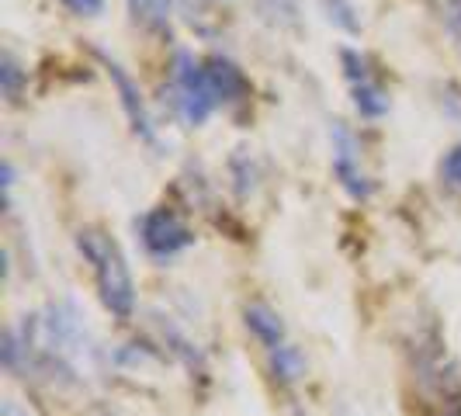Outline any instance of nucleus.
I'll use <instances>...</instances> for the list:
<instances>
[{
	"label": "nucleus",
	"mask_w": 461,
	"mask_h": 416,
	"mask_svg": "<svg viewBox=\"0 0 461 416\" xmlns=\"http://www.w3.org/2000/svg\"><path fill=\"white\" fill-rule=\"evenodd\" d=\"M77 247H80V254L91 260L94 281H97L104 309L115 320H129L136 312V281H132V271L125 264L122 247L101 230H80L77 232Z\"/></svg>",
	"instance_id": "nucleus-1"
},
{
	"label": "nucleus",
	"mask_w": 461,
	"mask_h": 416,
	"mask_svg": "<svg viewBox=\"0 0 461 416\" xmlns=\"http://www.w3.org/2000/svg\"><path fill=\"white\" fill-rule=\"evenodd\" d=\"M167 94H170V104H174L177 118L191 129L205 125L208 115L219 108V97H215L205 77V63H194L191 52L174 56V77H170V91Z\"/></svg>",
	"instance_id": "nucleus-2"
},
{
	"label": "nucleus",
	"mask_w": 461,
	"mask_h": 416,
	"mask_svg": "<svg viewBox=\"0 0 461 416\" xmlns=\"http://www.w3.org/2000/svg\"><path fill=\"white\" fill-rule=\"evenodd\" d=\"M139 232H142V247L153 257H160V260L181 254V250H187L194 243V232L187 230L185 219L177 212H170V208L146 212L142 222H139Z\"/></svg>",
	"instance_id": "nucleus-3"
},
{
	"label": "nucleus",
	"mask_w": 461,
	"mask_h": 416,
	"mask_svg": "<svg viewBox=\"0 0 461 416\" xmlns=\"http://www.w3.org/2000/svg\"><path fill=\"white\" fill-rule=\"evenodd\" d=\"M94 56L104 63L108 69V77H112V84H115L118 91V101H122V108H125V118H129V125H132V132H136L142 142H149V146H157L160 139H157V129H153V118L146 112V101H142V91H139V84L132 80V73L122 67L118 59H112L108 52H101V49H94Z\"/></svg>",
	"instance_id": "nucleus-4"
},
{
	"label": "nucleus",
	"mask_w": 461,
	"mask_h": 416,
	"mask_svg": "<svg viewBox=\"0 0 461 416\" xmlns=\"http://www.w3.org/2000/svg\"><path fill=\"white\" fill-rule=\"evenodd\" d=\"M330 139H333V174H337V181L344 185V191L350 198H368L375 185H371V177L361 170V149H357V139L347 132L340 122H333V129H330Z\"/></svg>",
	"instance_id": "nucleus-5"
},
{
	"label": "nucleus",
	"mask_w": 461,
	"mask_h": 416,
	"mask_svg": "<svg viewBox=\"0 0 461 416\" xmlns=\"http://www.w3.org/2000/svg\"><path fill=\"white\" fill-rule=\"evenodd\" d=\"M205 77L212 84V91L219 97V104H232V101H243L250 94V80L247 73L236 67L226 56H208L205 59Z\"/></svg>",
	"instance_id": "nucleus-6"
},
{
	"label": "nucleus",
	"mask_w": 461,
	"mask_h": 416,
	"mask_svg": "<svg viewBox=\"0 0 461 416\" xmlns=\"http://www.w3.org/2000/svg\"><path fill=\"white\" fill-rule=\"evenodd\" d=\"M243 316H247V326H250V333H254L260 344H267L271 350L285 344V323H281V316H277L271 305L254 302V305H247Z\"/></svg>",
	"instance_id": "nucleus-7"
},
{
	"label": "nucleus",
	"mask_w": 461,
	"mask_h": 416,
	"mask_svg": "<svg viewBox=\"0 0 461 416\" xmlns=\"http://www.w3.org/2000/svg\"><path fill=\"white\" fill-rule=\"evenodd\" d=\"M129 14L146 32H170V0H125Z\"/></svg>",
	"instance_id": "nucleus-8"
},
{
	"label": "nucleus",
	"mask_w": 461,
	"mask_h": 416,
	"mask_svg": "<svg viewBox=\"0 0 461 416\" xmlns=\"http://www.w3.org/2000/svg\"><path fill=\"white\" fill-rule=\"evenodd\" d=\"M271 375H275L281 385H292L305 375V357H302L299 347L281 344L271 350Z\"/></svg>",
	"instance_id": "nucleus-9"
},
{
	"label": "nucleus",
	"mask_w": 461,
	"mask_h": 416,
	"mask_svg": "<svg viewBox=\"0 0 461 416\" xmlns=\"http://www.w3.org/2000/svg\"><path fill=\"white\" fill-rule=\"evenodd\" d=\"M257 11H260V18L267 24H275V28H299L302 18H299V0H257Z\"/></svg>",
	"instance_id": "nucleus-10"
},
{
	"label": "nucleus",
	"mask_w": 461,
	"mask_h": 416,
	"mask_svg": "<svg viewBox=\"0 0 461 416\" xmlns=\"http://www.w3.org/2000/svg\"><path fill=\"white\" fill-rule=\"evenodd\" d=\"M354 108H357L365 118L389 115V94H385V87H378L375 80L357 84V87H354Z\"/></svg>",
	"instance_id": "nucleus-11"
},
{
	"label": "nucleus",
	"mask_w": 461,
	"mask_h": 416,
	"mask_svg": "<svg viewBox=\"0 0 461 416\" xmlns=\"http://www.w3.org/2000/svg\"><path fill=\"white\" fill-rule=\"evenodd\" d=\"M24 80H28V73L22 69V63H18L11 52H4V56H0V91H4V97H7L11 104L22 101Z\"/></svg>",
	"instance_id": "nucleus-12"
},
{
	"label": "nucleus",
	"mask_w": 461,
	"mask_h": 416,
	"mask_svg": "<svg viewBox=\"0 0 461 416\" xmlns=\"http://www.w3.org/2000/svg\"><path fill=\"white\" fill-rule=\"evenodd\" d=\"M320 7H323V14L330 24L344 28L350 35H361V14H357V7H354L350 0H320Z\"/></svg>",
	"instance_id": "nucleus-13"
},
{
	"label": "nucleus",
	"mask_w": 461,
	"mask_h": 416,
	"mask_svg": "<svg viewBox=\"0 0 461 416\" xmlns=\"http://www.w3.org/2000/svg\"><path fill=\"white\" fill-rule=\"evenodd\" d=\"M340 63H344L347 80H350L354 87H357V84H368V80H371L368 59H365L361 52H354V49H344V52H340Z\"/></svg>",
	"instance_id": "nucleus-14"
},
{
	"label": "nucleus",
	"mask_w": 461,
	"mask_h": 416,
	"mask_svg": "<svg viewBox=\"0 0 461 416\" xmlns=\"http://www.w3.org/2000/svg\"><path fill=\"white\" fill-rule=\"evenodd\" d=\"M440 181L451 187V191H461V146H455L451 153H444V160H440Z\"/></svg>",
	"instance_id": "nucleus-15"
},
{
	"label": "nucleus",
	"mask_w": 461,
	"mask_h": 416,
	"mask_svg": "<svg viewBox=\"0 0 461 416\" xmlns=\"http://www.w3.org/2000/svg\"><path fill=\"white\" fill-rule=\"evenodd\" d=\"M444 28L461 52V0H444Z\"/></svg>",
	"instance_id": "nucleus-16"
},
{
	"label": "nucleus",
	"mask_w": 461,
	"mask_h": 416,
	"mask_svg": "<svg viewBox=\"0 0 461 416\" xmlns=\"http://www.w3.org/2000/svg\"><path fill=\"white\" fill-rule=\"evenodd\" d=\"M440 108H444L451 118H458L461 122V87L458 84H444V91H440Z\"/></svg>",
	"instance_id": "nucleus-17"
},
{
	"label": "nucleus",
	"mask_w": 461,
	"mask_h": 416,
	"mask_svg": "<svg viewBox=\"0 0 461 416\" xmlns=\"http://www.w3.org/2000/svg\"><path fill=\"white\" fill-rule=\"evenodd\" d=\"M67 11L80 14V18H97L104 11V0H59Z\"/></svg>",
	"instance_id": "nucleus-18"
}]
</instances>
